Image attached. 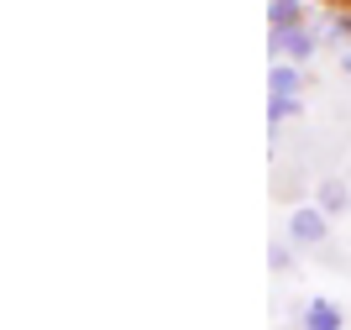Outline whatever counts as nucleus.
<instances>
[{
    "label": "nucleus",
    "mask_w": 351,
    "mask_h": 330,
    "mask_svg": "<svg viewBox=\"0 0 351 330\" xmlns=\"http://www.w3.org/2000/svg\"><path fill=\"white\" fill-rule=\"evenodd\" d=\"M325 47V21H299V27H267V58H293V63H315Z\"/></svg>",
    "instance_id": "obj_1"
},
{
    "label": "nucleus",
    "mask_w": 351,
    "mask_h": 330,
    "mask_svg": "<svg viewBox=\"0 0 351 330\" xmlns=\"http://www.w3.org/2000/svg\"><path fill=\"white\" fill-rule=\"evenodd\" d=\"M330 220L336 215H325L320 204H299V210L289 215V226H283V236L299 241V246H320L325 236H330Z\"/></svg>",
    "instance_id": "obj_2"
},
{
    "label": "nucleus",
    "mask_w": 351,
    "mask_h": 330,
    "mask_svg": "<svg viewBox=\"0 0 351 330\" xmlns=\"http://www.w3.org/2000/svg\"><path fill=\"white\" fill-rule=\"evenodd\" d=\"M267 89H283V95H304V89H309V63L273 58V63H267Z\"/></svg>",
    "instance_id": "obj_3"
},
{
    "label": "nucleus",
    "mask_w": 351,
    "mask_h": 330,
    "mask_svg": "<svg viewBox=\"0 0 351 330\" xmlns=\"http://www.w3.org/2000/svg\"><path fill=\"white\" fill-rule=\"evenodd\" d=\"M299 325L304 330H346V315H341L336 299H309L304 309H299Z\"/></svg>",
    "instance_id": "obj_4"
},
{
    "label": "nucleus",
    "mask_w": 351,
    "mask_h": 330,
    "mask_svg": "<svg viewBox=\"0 0 351 330\" xmlns=\"http://www.w3.org/2000/svg\"><path fill=\"white\" fill-rule=\"evenodd\" d=\"M304 115V95H283V89H267V137L278 142V126Z\"/></svg>",
    "instance_id": "obj_5"
},
{
    "label": "nucleus",
    "mask_w": 351,
    "mask_h": 330,
    "mask_svg": "<svg viewBox=\"0 0 351 330\" xmlns=\"http://www.w3.org/2000/svg\"><path fill=\"white\" fill-rule=\"evenodd\" d=\"M315 204H320L325 215H346L351 210V189L341 184V178H325V184L315 189Z\"/></svg>",
    "instance_id": "obj_6"
},
{
    "label": "nucleus",
    "mask_w": 351,
    "mask_h": 330,
    "mask_svg": "<svg viewBox=\"0 0 351 330\" xmlns=\"http://www.w3.org/2000/svg\"><path fill=\"white\" fill-rule=\"evenodd\" d=\"M309 21V0H267V27H299Z\"/></svg>",
    "instance_id": "obj_7"
},
{
    "label": "nucleus",
    "mask_w": 351,
    "mask_h": 330,
    "mask_svg": "<svg viewBox=\"0 0 351 330\" xmlns=\"http://www.w3.org/2000/svg\"><path fill=\"white\" fill-rule=\"evenodd\" d=\"M325 47H351V5H336L325 16Z\"/></svg>",
    "instance_id": "obj_8"
},
{
    "label": "nucleus",
    "mask_w": 351,
    "mask_h": 330,
    "mask_svg": "<svg viewBox=\"0 0 351 330\" xmlns=\"http://www.w3.org/2000/svg\"><path fill=\"white\" fill-rule=\"evenodd\" d=\"M299 252H304V246L283 236V241H273V246H267V268H273V273H293V262H299Z\"/></svg>",
    "instance_id": "obj_9"
},
{
    "label": "nucleus",
    "mask_w": 351,
    "mask_h": 330,
    "mask_svg": "<svg viewBox=\"0 0 351 330\" xmlns=\"http://www.w3.org/2000/svg\"><path fill=\"white\" fill-rule=\"evenodd\" d=\"M341 73L351 79V47H341Z\"/></svg>",
    "instance_id": "obj_10"
},
{
    "label": "nucleus",
    "mask_w": 351,
    "mask_h": 330,
    "mask_svg": "<svg viewBox=\"0 0 351 330\" xmlns=\"http://www.w3.org/2000/svg\"><path fill=\"white\" fill-rule=\"evenodd\" d=\"M315 5H325V11H336V5H351V0H315Z\"/></svg>",
    "instance_id": "obj_11"
}]
</instances>
